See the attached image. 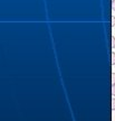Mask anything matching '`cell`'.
Instances as JSON below:
<instances>
[{"mask_svg":"<svg viewBox=\"0 0 115 121\" xmlns=\"http://www.w3.org/2000/svg\"><path fill=\"white\" fill-rule=\"evenodd\" d=\"M112 8L113 10H115V0H113V2H112Z\"/></svg>","mask_w":115,"mask_h":121,"instance_id":"52a82bcc","label":"cell"},{"mask_svg":"<svg viewBox=\"0 0 115 121\" xmlns=\"http://www.w3.org/2000/svg\"><path fill=\"white\" fill-rule=\"evenodd\" d=\"M112 110L115 111V98L114 99H112Z\"/></svg>","mask_w":115,"mask_h":121,"instance_id":"277c9868","label":"cell"},{"mask_svg":"<svg viewBox=\"0 0 115 121\" xmlns=\"http://www.w3.org/2000/svg\"><path fill=\"white\" fill-rule=\"evenodd\" d=\"M115 84V72L112 73V85H114Z\"/></svg>","mask_w":115,"mask_h":121,"instance_id":"7a4b0ae2","label":"cell"},{"mask_svg":"<svg viewBox=\"0 0 115 121\" xmlns=\"http://www.w3.org/2000/svg\"><path fill=\"white\" fill-rule=\"evenodd\" d=\"M112 94H113V96H115V84L112 85Z\"/></svg>","mask_w":115,"mask_h":121,"instance_id":"8992f818","label":"cell"},{"mask_svg":"<svg viewBox=\"0 0 115 121\" xmlns=\"http://www.w3.org/2000/svg\"><path fill=\"white\" fill-rule=\"evenodd\" d=\"M112 48H115V36H112Z\"/></svg>","mask_w":115,"mask_h":121,"instance_id":"3957f363","label":"cell"},{"mask_svg":"<svg viewBox=\"0 0 115 121\" xmlns=\"http://www.w3.org/2000/svg\"><path fill=\"white\" fill-rule=\"evenodd\" d=\"M115 26V16H112V27Z\"/></svg>","mask_w":115,"mask_h":121,"instance_id":"5b68a950","label":"cell"},{"mask_svg":"<svg viewBox=\"0 0 115 121\" xmlns=\"http://www.w3.org/2000/svg\"><path fill=\"white\" fill-rule=\"evenodd\" d=\"M112 65H115V52H112Z\"/></svg>","mask_w":115,"mask_h":121,"instance_id":"6da1fadb","label":"cell"}]
</instances>
